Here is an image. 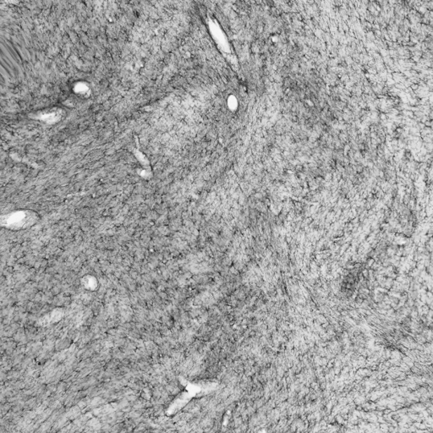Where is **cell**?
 <instances>
[{
  "mask_svg": "<svg viewBox=\"0 0 433 433\" xmlns=\"http://www.w3.org/2000/svg\"><path fill=\"white\" fill-rule=\"evenodd\" d=\"M40 220L38 213L29 209H20L6 214L1 218V224L7 229L20 230L30 228Z\"/></svg>",
  "mask_w": 433,
  "mask_h": 433,
  "instance_id": "1",
  "label": "cell"
}]
</instances>
